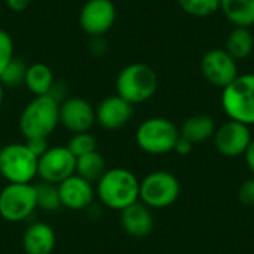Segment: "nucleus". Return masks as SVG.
Segmentation results:
<instances>
[{"instance_id":"obj_1","label":"nucleus","mask_w":254,"mask_h":254,"mask_svg":"<svg viewBox=\"0 0 254 254\" xmlns=\"http://www.w3.org/2000/svg\"><path fill=\"white\" fill-rule=\"evenodd\" d=\"M95 195L106 208L122 211L140 201V180L128 168H109L95 183Z\"/></svg>"},{"instance_id":"obj_2","label":"nucleus","mask_w":254,"mask_h":254,"mask_svg":"<svg viewBox=\"0 0 254 254\" xmlns=\"http://www.w3.org/2000/svg\"><path fill=\"white\" fill-rule=\"evenodd\" d=\"M58 125L60 103L55 101L51 95L34 97L22 109L18 119V128L24 140L34 137L49 138Z\"/></svg>"},{"instance_id":"obj_3","label":"nucleus","mask_w":254,"mask_h":254,"mask_svg":"<svg viewBox=\"0 0 254 254\" xmlns=\"http://www.w3.org/2000/svg\"><path fill=\"white\" fill-rule=\"evenodd\" d=\"M156 71L143 63H132L125 65L116 76L115 89L116 95L129 104H143L149 101L158 91Z\"/></svg>"},{"instance_id":"obj_4","label":"nucleus","mask_w":254,"mask_h":254,"mask_svg":"<svg viewBox=\"0 0 254 254\" xmlns=\"http://www.w3.org/2000/svg\"><path fill=\"white\" fill-rule=\"evenodd\" d=\"M180 137L177 125L161 116L144 119L135 131V143L147 155H167L174 150V144Z\"/></svg>"},{"instance_id":"obj_5","label":"nucleus","mask_w":254,"mask_h":254,"mask_svg":"<svg viewBox=\"0 0 254 254\" xmlns=\"http://www.w3.org/2000/svg\"><path fill=\"white\" fill-rule=\"evenodd\" d=\"M222 107L231 121L254 125V73L238 77L222 91Z\"/></svg>"},{"instance_id":"obj_6","label":"nucleus","mask_w":254,"mask_h":254,"mask_svg":"<svg viewBox=\"0 0 254 254\" xmlns=\"http://www.w3.org/2000/svg\"><path fill=\"white\" fill-rule=\"evenodd\" d=\"M39 158L25 143H7L0 147V176L7 183H33Z\"/></svg>"},{"instance_id":"obj_7","label":"nucleus","mask_w":254,"mask_h":254,"mask_svg":"<svg viewBox=\"0 0 254 254\" xmlns=\"http://www.w3.org/2000/svg\"><path fill=\"white\" fill-rule=\"evenodd\" d=\"M179 179L167 170H155L140 180V202L150 210L171 207L180 196Z\"/></svg>"},{"instance_id":"obj_8","label":"nucleus","mask_w":254,"mask_h":254,"mask_svg":"<svg viewBox=\"0 0 254 254\" xmlns=\"http://www.w3.org/2000/svg\"><path fill=\"white\" fill-rule=\"evenodd\" d=\"M37 210L34 183H7L0 190V217L7 223L27 222Z\"/></svg>"},{"instance_id":"obj_9","label":"nucleus","mask_w":254,"mask_h":254,"mask_svg":"<svg viewBox=\"0 0 254 254\" xmlns=\"http://www.w3.org/2000/svg\"><path fill=\"white\" fill-rule=\"evenodd\" d=\"M76 174V156L67 146H51L37 162V177L40 182L60 185Z\"/></svg>"},{"instance_id":"obj_10","label":"nucleus","mask_w":254,"mask_h":254,"mask_svg":"<svg viewBox=\"0 0 254 254\" xmlns=\"http://www.w3.org/2000/svg\"><path fill=\"white\" fill-rule=\"evenodd\" d=\"M238 61L234 60L225 49L214 48L207 51L201 58V71L204 79L216 86L226 88L238 77Z\"/></svg>"},{"instance_id":"obj_11","label":"nucleus","mask_w":254,"mask_h":254,"mask_svg":"<svg viewBox=\"0 0 254 254\" xmlns=\"http://www.w3.org/2000/svg\"><path fill=\"white\" fill-rule=\"evenodd\" d=\"M116 15L112 0H86L79 12V24L91 37H101L115 25Z\"/></svg>"},{"instance_id":"obj_12","label":"nucleus","mask_w":254,"mask_h":254,"mask_svg":"<svg viewBox=\"0 0 254 254\" xmlns=\"http://www.w3.org/2000/svg\"><path fill=\"white\" fill-rule=\"evenodd\" d=\"M253 137L249 125L237 121H226L216 128L213 135L216 150L226 158H237L246 153Z\"/></svg>"},{"instance_id":"obj_13","label":"nucleus","mask_w":254,"mask_h":254,"mask_svg":"<svg viewBox=\"0 0 254 254\" xmlns=\"http://www.w3.org/2000/svg\"><path fill=\"white\" fill-rule=\"evenodd\" d=\"M95 124V107L86 98L70 95L60 103V125L68 132H88Z\"/></svg>"},{"instance_id":"obj_14","label":"nucleus","mask_w":254,"mask_h":254,"mask_svg":"<svg viewBox=\"0 0 254 254\" xmlns=\"http://www.w3.org/2000/svg\"><path fill=\"white\" fill-rule=\"evenodd\" d=\"M134 116V106L119 95L103 98L95 107V121L106 131H118L127 127Z\"/></svg>"},{"instance_id":"obj_15","label":"nucleus","mask_w":254,"mask_h":254,"mask_svg":"<svg viewBox=\"0 0 254 254\" xmlns=\"http://www.w3.org/2000/svg\"><path fill=\"white\" fill-rule=\"evenodd\" d=\"M61 205L65 210L83 211L92 207L95 199V185L82 179L77 174L70 176L58 185Z\"/></svg>"},{"instance_id":"obj_16","label":"nucleus","mask_w":254,"mask_h":254,"mask_svg":"<svg viewBox=\"0 0 254 254\" xmlns=\"http://www.w3.org/2000/svg\"><path fill=\"white\" fill-rule=\"evenodd\" d=\"M119 223L124 232L132 238H144L155 228L153 210L143 202L137 201L132 205L119 211Z\"/></svg>"},{"instance_id":"obj_17","label":"nucleus","mask_w":254,"mask_h":254,"mask_svg":"<svg viewBox=\"0 0 254 254\" xmlns=\"http://www.w3.org/2000/svg\"><path fill=\"white\" fill-rule=\"evenodd\" d=\"M21 243L25 254H52L57 246V235L49 223L37 220L25 228Z\"/></svg>"},{"instance_id":"obj_18","label":"nucleus","mask_w":254,"mask_h":254,"mask_svg":"<svg viewBox=\"0 0 254 254\" xmlns=\"http://www.w3.org/2000/svg\"><path fill=\"white\" fill-rule=\"evenodd\" d=\"M216 128H217L216 121L210 115L198 113V115L189 116L182 124L179 131H180L182 137H185L186 140H189L193 144H198V143H204V141L213 138Z\"/></svg>"},{"instance_id":"obj_19","label":"nucleus","mask_w":254,"mask_h":254,"mask_svg":"<svg viewBox=\"0 0 254 254\" xmlns=\"http://www.w3.org/2000/svg\"><path fill=\"white\" fill-rule=\"evenodd\" d=\"M54 82H55V77L49 65L43 63H34L27 67L24 85L34 97L48 95Z\"/></svg>"},{"instance_id":"obj_20","label":"nucleus","mask_w":254,"mask_h":254,"mask_svg":"<svg viewBox=\"0 0 254 254\" xmlns=\"http://www.w3.org/2000/svg\"><path fill=\"white\" fill-rule=\"evenodd\" d=\"M220 10L234 27L254 25V0H220Z\"/></svg>"},{"instance_id":"obj_21","label":"nucleus","mask_w":254,"mask_h":254,"mask_svg":"<svg viewBox=\"0 0 254 254\" xmlns=\"http://www.w3.org/2000/svg\"><path fill=\"white\" fill-rule=\"evenodd\" d=\"M254 49V36L247 27H234L225 43V51L237 61L246 60L252 55Z\"/></svg>"},{"instance_id":"obj_22","label":"nucleus","mask_w":254,"mask_h":254,"mask_svg":"<svg viewBox=\"0 0 254 254\" xmlns=\"http://www.w3.org/2000/svg\"><path fill=\"white\" fill-rule=\"evenodd\" d=\"M107 170L106 158L98 150L76 158V174L92 185H95Z\"/></svg>"},{"instance_id":"obj_23","label":"nucleus","mask_w":254,"mask_h":254,"mask_svg":"<svg viewBox=\"0 0 254 254\" xmlns=\"http://www.w3.org/2000/svg\"><path fill=\"white\" fill-rule=\"evenodd\" d=\"M34 186H36V196H37V208L46 213H57L58 210L63 208L58 185L39 182Z\"/></svg>"},{"instance_id":"obj_24","label":"nucleus","mask_w":254,"mask_h":254,"mask_svg":"<svg viewBox=\"0 0 254 254\" xmlns=\"http://www.w3.org/2000/svg\"><path fill=\"white\" fill-rule=\"evenodd\" d=\"M27 64L22 60L13 58L6 68L0 73V82L4 88H19L25 83V73H27Z\"/></svg>"},{"instance_id":"obj_25","label":"nucleus","mask_w":254,"mask_h":254,"mask_svg":"<svg viewBox=\"0 0 254 254\" xmlns=\"http://www.w3.org/2000/svg\"><path fill=\"white\" fill-rule=\"evenodd\" d=\"M180 9L195 18H207L220 10V0H177Z\"/></svg>"},{"instance_id":"obj_26","label":"nucleus","mask_w":254,"mask_h":254,"mask_svg":"<svg viewBox=\"0 0 254 254\" xmlns=\"http://www.w3.org/2000/svg\"><path fill=\"white\" fill-rule=\"evenodd\" d=\"M65 146L76 158H79L97 150V138L91 134V131L77 132V134H71Z\"/></svg>"},{"instance_id":"obj_27","label":"nucleus","mask_w":254,"mask_h":254,"mask_svg":"<svg viewBox=\"0 0 254 254\" xmlns=\"http://www.w3.org/2000/svg\"><path fill=\"white\" fill-rule=\"evenodd\" d=\"M13 54H15V45L12 36L6 30L0 28V73L15 58Z\"/></svg>"},{"instance_id":"obj_28","label":"nucleus","mask_w":254,"mask_h":254,"mask_svg":"<svg viewBox=\"0 0 254 254\" xmlns=\"http://www.w3.org/2000/svg\"><path fill=\"white\" fill-rule=\"evenodd\" d=\"M238 199L243 205L254 207V176L246 180L238 189Z\"/></svg>"},{"instance_id":"obj_29","label":"nucleus","mask_w":254,"mask_h":254,"mask_svg":"<svg viewBox=\"0 0 254 254\" xmlns=\"http://www.w3.org/2000/svg\"><path fill=\"white\" fill-rule=\"evenodd\" d=\"M27 144V147L37 156L40 158L51 146H49V140L48 138H43V137H34V138H27L24 141Z\"/></svg>"},{"instance_id":"obj_30","label":"nucleus","mask_w":254,"mask_h":254,"mask_svg":"<svg viewBox=\"0 0 254 254\" xmlns=\"http://www.w3.org/2000/svg\"><path fill=\"white\" fill-rule=\"evenodd\" d=\"M48 95H51V97H52L55 101H58V103H63L65 98L70 97V95H68L67 85H65L64 82H60V80H55V82H54V85H52V88H51V91H49Z\"/></svg>"},{"instance_id":"obj_31","label":"nucleus","mask_w":254,"mask_h":254,"mask_svg":"<svg viewBox=\"0 0 254 254\" xmlns=\"http://www.w3.org/2000/svg\"><path fill=\"white\" fill-rule=\"evenodd\" d=\"M192 150H193V143H190L189 140H186L185 137L180 135V137L177 138L176 144H174V150H173V152H176L177 155L186 156V155H189Z\"/></svg>"},{"instance_id":"obj_32","label":"nucleus","mask_w":254,"mask_h":254,"mask_svg":"<svg viewBox=\"0 0 254 254\" xmlns=\"http://www.w3.org/2000/svg\"><path fill=\"white\" fill-rule=\"evenodd\" d=\"M31 0H4V4L9 10L15 12V13H19V12H24L27 10V7L30 6Z\"/></svg>"},{"instance_id":"obj_33","label":"nucleus","mask_w":254,"mask_h":254,"mask_svg":"<svg viewBox=\"0 0 254 254\" xmlns=\"http://www.w3.org/2000/svg\"><path fill=\"white\" fill-rule=\"evenodd\" d=\"M107 51V43L104 40V36L101 37H92L91 42V52L94 55H103Z\"/></svg>"},{"instance_id":"obj_34","label":"nucleus","mask_w":254,"mask_h":254,"mask_svg":"<svg viewBox=\"0 0 254 254\" xmlns=\"http://www.w3.org/2000/svg\"><path fill=\"white\" fill-rule=\"evenodd\" d=\"M244 158H246V164H247L249 170L252 171V174L254 176V138L252 140L250 146L247 147V150L244 153Z\"/></svg>"},{"instance_id":"obj_35","label":"nucleus","mask_w":254,"mask_h":254,"mask_svg":"<svg viewBox=\"0 0 254 254\" xmlns=\"http://www.w3.org/2000/svg\"><path fill=\"white\" fill-rule=\"evenodd\" d=\"M4 86L1 85V82H0V109H1V106H3V101H4Z\"/></svg>"}]
</instances>
